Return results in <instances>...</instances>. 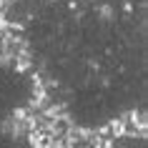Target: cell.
<instances>
[{"label":"cell","mask_w":148,"mask_h":148,"mask_svg":"<svg viewBox=\"0 0 148 148\" xmlns=\"http://www.w3.org/2000/svg\"><path fill=\"white\" fill-rule=\"evenodd\" d=\"M28 143H30V148H45L48 146V140H50V136L43 131H28Z\"/></svg>","instance_id":"cell-1"}]
</instances>
